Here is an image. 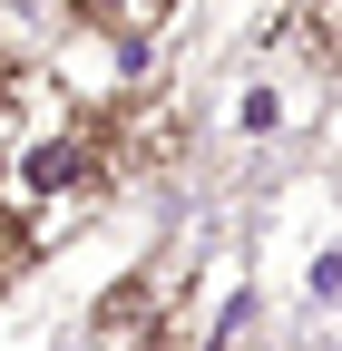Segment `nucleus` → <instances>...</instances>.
<instances>
[{
    "instance_id": "obj_2",
    "label": "nucleus",
    "mask_w": 342,
    "mask_h": 351,
    "mask_svg": "<svg viewBox=\"0 0 342 351\" xmlns=\"http://www.w3.org/2000/svg\"><path fill=\"white\" fill-rule=\"evenodd\" d=\"M304 98H313V69L293 59V39L274 29L264 59H244V78L225 88V137L244 156H264V147H284L293 127H304Z\"/></svg>"
},
{
    "instance_id": "obj_3",
    "label": "nucleus",
    "mask_w": 342,
    "mask_h": 351,
    "mask_svg": "<svg viewBox=\"0 0 342 351\" xmlns=\"http://www.w3.org/2000/svg\"><path fill=\"white\" fill-rule=\"evenodd\" d=\"M284 39L313 78H342V0H293L284 10Z\"/></svg>"
},
{
    "instance_id": "obj_5",
    "label": "nucleus",
    "mask_w": 342,
    "mask_h": 351,
    "mask_svg": "<svg viewBox=\"0 0 342 351\" xmlns=\"http://www.w3.org/2000/svg\"><path fill=\"white\" fill-rule=\"evenodd\" d=\"M304 322H342V234L304 254Z\"/></svg>"
},
{
    "instance_id": "obj_4",
    "label": "nucleus",
    "mask_w": 342,
    "mask_h": 351,
    "mask_svg": "<svg viewBox=\"0 0 342 351\" xmlns=\"http://www.w3.org/2000/svg\"><path fill=\"white\" fill-rule=\"evenodd\" d=\"M166 10H176V0H98V10H89V29L108 39V49H127V59H137L147 39L166 29Z\"/></svg>"
},
{
    "instance_id": "obj_1",
    "label": "nucleus",
    "mask_w": 342,
    "mask_h": 351,
    "mask_svg": "<svg viewBox=\"0 0 342 351\" xmlns=\"http://www.w3.org/2000/svg\"><path fill=\"white\" fill-rule=\"evenodd\" d=\"M89 351H196V254L117 274L89 302Z\"/></svg>"
}]
</instances>
